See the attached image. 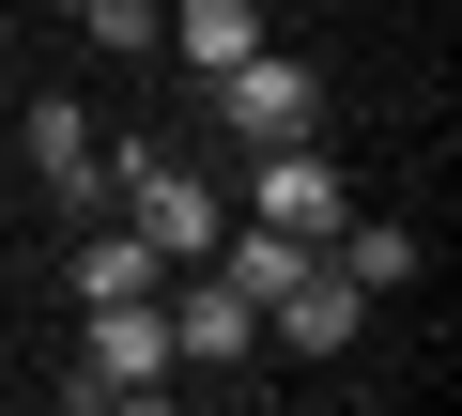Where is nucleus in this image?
Segmentation results:
<instances>
[{"instance_id": "obj_5", "label": "nucleus", "mask_w": 462, "mask_h": 416, "mask_svg": "<svg viewBox=\"0 0 462 416\" xmlns=\"http://www.w3.org/2000/svg\"><path fill=\"white\" fill-rule=\"evenodd\" d=\"M32 170L62 185V217H108V154H93V108H62V93H47V108H32Z\"/></svg>"}, {"instance_id": "obj_3", "label": "nucleus", "mask_w": 462, "mask_h": 416, "mask_svg": "<svg viewBox=\"0 0 462 416\" xmlns=\"http://www.w3.org/2000/svg\"><path fill=\"white\" fill-rule=\"evenodd\" d=\"M247 217H278V232H309V247H324V232L355 217V185L324 170V139H263V170H247Z\"/></svg>"}, {"instance_id": "obj_4", "label": "nucleus", "mask_w": 462, "mask_h": 416, "mask_svg": "<svg viewBox=\"0 0 462 416\" xmlns=\"http://www.w3.org/2000/svg\"><path fill=\"white\" fill-rule=\"evenodd\" d=\"M154 309H170V355H200V370H231V355H247V339H263V309H247V293H231L216 263H185V278H170Z\"/></svg>"}, {"instance_id": "obj_9", "label": "nucleus", "mask_w": 462, "mask_h": 416, "mask_svg": "<svg viewBox=\"0 0 462 416\" xmlns=\"http://www.w3.org/2000/svg\"><path fill=\"white\" fill-rule=\"evenodd\" d=\"M324 263H339L355 293H401V278H416V232H385V217H339V232H324Z\"/></svg>"}, {"instance_id": "obj_2", "label": "nucleus", "mask_w": 462, "mask_h": 416, "mask_svg": "<svg viewBox=\"0 0 462 416\" xmlns=\"http://www.w3.org/2000/svg\"><path fill=\"white\" fill-rule=\"evenodd\" d=\"M200 93H216V124L247 139V154H263V139H309V124H324V78H309L293 47H247V62H216Z\"/></svg>"}, {"instance_id": "obj_6", "label": "nucleus", "mask_w": 462, "mask_h": 416, "mask_svg": "<svg viewBox=\"0 0 462 416\" xmlns=\"http://www.w3.org/2000/svg\"><path fill=\"white\" fill-rule=\"evenodd\" d=\"M263 324H278V339H293V355H339V339H355V324H370V293H355V278H339V263H324V247H309V278H293V293H278V309H263Z\"/></svg>"}, {"instance_id": "obj_7", "label": "nucleus", "mask_w": 462, "mask_h": 416, "mask_svg": "<svg viewBox=\"0 0 462 416\" xmlns=\"http://www.w3.org/2000/svg\"><path fill=\"white\" fill-rule=\"evenodd\" d=\"M154 47H185V78H216L263 47V0H185V16H154Z\"/></svg>"}, {"instance_id": "obj_8", "label": "nucleus", "mask_w": 462, "mask_h": 416, "mask_svg": "<svg viewBox=\"0 0 462 416\" xmlns=\"http://www.w3.org/2000/svg\"><path fill=\"white\" fill-rule=\"evenodd\" d=\"M62 278H78V309H108V293H170V263H154V247H139L124 217H108V232H93V247H78Z\"/></svg>"}, {"instance_id": "obj_1", "label": "nucleus", "mask_w": 462, "mask_h": 416, "mask_svg": "<svg viewBox=\"0 0 462 416\" xmlns=\"http://www.w3.org/2000/svg\"><path fill=\"white\" fill-rule=\"evenodd\" d=\"M154 385H170V309H154V293L78 309V370H62V401H154Z\"/></svg>"}, {"instance_id": "obj_10", "label": "nucleus", "mask_w": 462, "mask_h": 416, "mask_svg": "<svg viewBox=\"0 0 462 416\" xmlns=\"http://www.w3.org/2000/svg\"><path fill=\"white\" fill-rule=\"evenodd\" d=\"M78 32H93L108 62H139V47H154V0H78Z\"/></svg>"}]
</instances>
